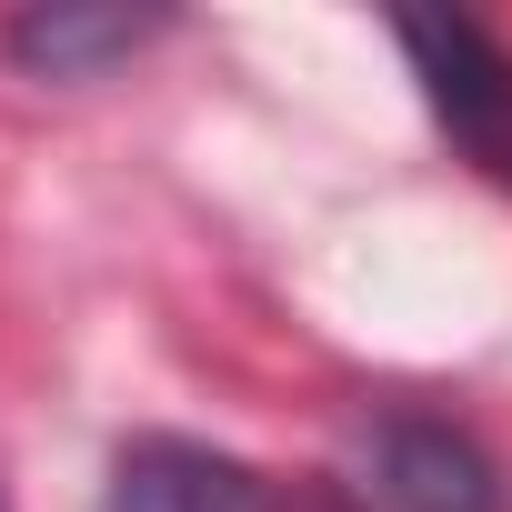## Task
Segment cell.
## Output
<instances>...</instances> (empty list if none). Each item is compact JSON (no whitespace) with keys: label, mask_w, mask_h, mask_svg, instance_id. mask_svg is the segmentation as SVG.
Wrapping results in <instances>:
<instances>
[{"label":"cell","mask_w":512,"mask_h":512,"mask_svg":"<svg viewBox=\"0 0 512 512\" xmlns=\"http://www.w3.org/2000/svg\"><path fill=\"white\" fill-rule=\"evenodd\" d=\"M161 31H171V11H81V0H61V11H21L0 31V51L31 81H101V71L141 61Z\"/></svg>","instance_id":"4"},{"label":"cell","mask_w":512,"mask_h":512,"mask_svg":"<svg viewBox=\"0 0 512 512\" xmlns=\"http://www.w3.org/2000/svg\"><path fill=\"white\" fill-rule=\"evenodd\" d=\"M101 512H302L262 462H241L221 442H191V432H141L111 452V492Z\"/></svg>","instance_id":"3"},{"label":"cell","mask_w":512,"mask_h":512,"mask_svg":"<svg viewBox=\"0 0 512 512\" xmlns=\"http://www.w3.org/2000/svg\"><path fill=\"white\" fill-rule=\"evenodd\" d=\"M392 41H402V61H412L422 111L442 121V141L472 171L512 181V51L482 21H462V11H402Z\"/></svg>","instance_id":"2"},{"label":"cell","mask_w":512,"mask_h":512,"mask_svg":"<svg viewBox=\"0 0 512 512\" xmlns=\"http://www.w3.org/2000/svg\"><path fill=\"white\" fill-rule=\"evenodd\" d=\"M342 512H502V462L442 412H372L332 462Z\"/></svg>","instance_id":"1"}]
</instances>
